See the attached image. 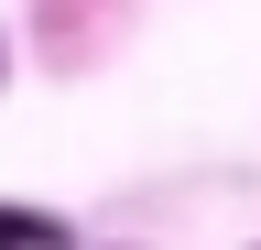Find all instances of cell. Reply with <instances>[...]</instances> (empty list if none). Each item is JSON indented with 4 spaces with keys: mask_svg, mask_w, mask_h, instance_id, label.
Wrapping results in <instances>:
<instances>
[{
    "mask_svg": "<svg viewBox=\"0 0 261 250\" xmlns=\"http://www.w3.org/2000/svg\"><path fill=\"white\" fill-rule=\"evenodd\" d=\"M0 250H65V217H33V207H0Z\"/></svg>",
    "mask_w": 261,
    "mask_h": 250,
    "instance_id": "obj_1",
    "label": "cell"
}]
</instances>
